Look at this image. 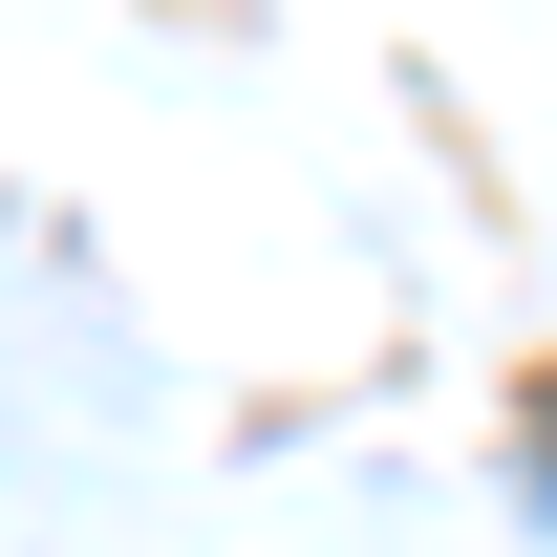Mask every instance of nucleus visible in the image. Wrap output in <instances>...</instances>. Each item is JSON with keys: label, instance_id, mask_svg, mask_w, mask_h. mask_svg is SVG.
<instances>
[]
</instances>
